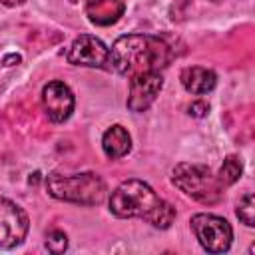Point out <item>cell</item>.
<instances>
[{
  "label": "cell",
  "mask_w": 255,
  "mask_h": 255,
  "mask_svg": "<svg viewBox=\"0 0 255 255\" xmlns=\"http://www.w3.org/2000/svg\"><path fill=\"white\" fill-rule=\"evenodd\" d=\"M171 58V48L161 38L149 34L120 36L110 50L112 68L128 78L145 72H159L169 66Z\"/></svg>",
  "instance_id": "6da1fadb"
},
{
  "label": "cell",
  "mask_w": 255,
  "mask_h": 255,
  "mask_svg": "<svg viewBox=\"0 0 255 255\" xmlns=\"http://www.w3.org/2000/svg\"><path fill=\"white\" fill-rule=\"evenodd\" d=\"M161 86H163V78L159 72H145V74H137L129 78L128 108L137 114L145 112L157 98Z\"/></svg>",
  "instance_id": "9c48e42d"
},
{
  "label": "cell",
  "mask_w": 255,
  "mask_h": 255,
  "mask_svg": "<svg viewBox=\"0 0 255 255\" xmlns=\"http://www.w3.org/2000/svg\"><path fill=\"white\" fill-rule=\"evenodd\" d=\"M110 211L122 219L143 217L157 229H167L175 219L173 205L163 201L147 183L139 179H128L112 191Z\"/></svg>",
  "instance_id": "7a4b0ae2"
},
{
  "label": "cell",
  "mask_w": 255,
  "mask_h": 255,
  "mask_svg": "<svg viewBox=\"0 0 255 255\" xmlns=\"http://www.w3.org/2000/svg\"><path fill=\"white\" fill-rule=\"evenodd\" d=\"M191 229L201 243V247L209 253H225L231 247L233 229L231 225L213 213H197L191 217Z\"/></svg>",
  "instance_id": "5b68a950"
},
{
  "label": "cell",
  "mask_w": 255,
  "mask_h": 255,
  "mask_svg": "<svg viewBox=\"0 0 255 255\" xmlns=\"http://www.w3.org/2000/svg\"><path fill=\"white\" fill-rule=\"evenodd\" d=\"M4 6H10V8H14V6H22L26 0H0Z\"/></svg>",
  "instance_id": "e0dca14e"
},
{
  "label": "cell",
  "mask_w": 255,
  "mask_h": 255,
  "mask_svg": "<svg viewBox=\"0 0 255 255\" xmlns=\"http://www.w3.org/2000/svg\"><path fill=\"white\" fill-rule=\"evenodd\" d=\"M74 94L72 90L60 82V80H54V82H48L42 90V106H44V112L46 116L56 122V124H62L66 122L72 112H74Z\"/></svg>",
  "instance_id": "ba28073f"
},
{
  "label": "cell",
  "mask_w": 255,
  "mask_h": 255,
  "mask_svg": "<svg viewBox=\"0 0 255 255\" xmlns=\"http://www.w3.org/2000/svg\"><path fill=\"white\" fill-rule=\"evenodd\" d=\"M46 187L52 197L70 203L98 205L106 199V183L94 171L76 173V175L52 173L46 177Z\"/></svg>",
  "instance_id": "3957f363"
},
{
  "label": "cell",
  "mask_w": 255,
  "mask_h": 255,
  "mask_svg": "<svg viewBox=\"0 0 255 255\" xmlns=\"http://www.w3.org/2000/svg\"><path fill=\"white\" fill-rule=\"evenodd\" d=\"M102 147H104V153L112 159H120L124 157L129 149H131V137L128 133L126 128L122 126H112L104 131V137H102Z\"/></svg>",
  "instance_id": "7c38bea8"
},
{
  "label": "cell",
  "mask_w": 255,
  "mask_h": 255,
  "mask_svg": "<svg viewBox=\"0 0 255 255\" xmlns=\"http://www.w3.org/2000/svg\"><path fill=\"white\" fill-rule=\"evenodd\" d=\"M28 215L14 201L0 197V249H12L26 239Z\"/></svg>",
  "instance_id": "8992f818"
},
{
  "label": "cell",
  "mask_w": 255,
  "mask_h": 255,
  "mask_svg": "<svg viewBox=\"0 0 255 255\" xmlns=\"http://www.w3.org/2000/svg\"><path fill=\"white\" fill-rule=\"evenodd\" d=\"M207 112H209V106H207L205 102H201V100H199V102H193V104L189 106V114L195 116V118H203Z\"/></svg>",
  "instance_id": "2e32d148"
},
{
  "label": "cell",
  "mask_w": 255,
  "mask_h": 255,
  "mask_svg": "<svg viewBox=\"0 0 255 255\" xmlns=\"http://www.w3.org/2000/svg\"><path fill=\"white\" fill-rule=\"evenodd\" d=\"M241 171H243L241 161H239L235 155H229V157L223 161V165H221V169H219L217 179H219V183H221V185H233V183L241 177Z\"/></svg>",
  "instance_id": "4fadbf2b"
},
{
  "label": "cell",
  "mask_w": 255,
  "mask_h": 255,
  "mask_svg": "<svg viewBox=\"0 0 255 255\" xmlns=\"http://www.w3.org/2000/svg\"><path fill=\"white\" fill-rule=\"evenodd\" d=\"M171 181L185 195L201 203H217L223 193V185L207 165L177 163L171 171Z\"/></svg>",
  "instance_id": "277c9868"
},
{
  "label": "cell",
  "mask_w": 255,
  "mask_h": 255,
  "mask_svg": "<svg viewBox=\"0 0 255 255\" xmlns=\"http://www.w3.org/2000/svg\"><path fill=\"white\" fill-rule=\"evenodd\" d=\"M237 217L247 225V227H253L255 225V199H253V193H245L239 203H237Z\"/></svg>",
  "instance_id": "5bb4252c"
},
{
  "label": "cell",
  "mask_w": 255,
  "mask_h": 255,
  "mask_svg": "<svg viewBox=\"0 0 255 255\" xmlns=\"http://www.w3.org/2000/svg\"><path fill=\"white\" fill-rule=\"evenodd\" d=\"M215 72L209 70V68H201V66H191V68H185L181 72V84L183 88L189 92V94H195V96H201V94H207L215 88Z\"/></svg>",
  "instance_id": "8fae6325"
},
{
  "label": "cell",
  "mask_w": 255,
  "mask_h": 255,
  "mask_svg": "<svg viewBox=\"0 0 255 255\" xmlns=\"http://www.w3.org/2000/svg\"><path fill=\"white\" fill-rule=\"evenodd\" d=\"M126 10V0H88L86 16L96 26H112L116 24Z\"/></svg>",
  "instance_id": "30bf717a"
},
{
  "label": "cell",
  "mask_w": 255,
  "mask_h": 255,
  "mask_svg": "<svg viewBox=\"0 0 255 255\" xmlns=\"http://www.w3.org/2000/svg\"><path fill=\"white\" fill-rule=\"evenodd\" d=\"M68 62L86 68H110V48L100 38L82 34L72 42L68 50Z\"/></svg>",
  "instance_id": "52a82bcc"
},
{
  "label": "cell",
  "mask_w": 255,
  "mask_h": 255,
  "mask_svg": "<svg viewBox=\"0 0 255 255\" xmlns=\"http://www.w3.org/2000/svg\"><path fill=\"white\" fill-rule=\"evenodd\" d=\"M46 247H48L52 253H62V251H66V247H68V237H66V233L60 231V229L50 231V233L46 235Z\"/></svg>",
  "instance_id": "9a60e30c"
},
{
  "label": "cell",
  "mask_w": 255,
  "mask_h": 255,
  "mask_svg": "<svg viewBox=\"0 0 255 255\" xmlns=\"http://www.w3.org/2000/svg\"><path fill=\"white\" fill-rule=\"evenodd\" d=\"M211 2H221V0H211Z\"/></svg>",
  "instance_id": "ac0fdd59"
}]
</instances>
